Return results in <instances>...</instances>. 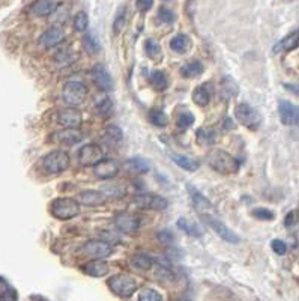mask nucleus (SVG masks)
<instances>
[{"label": "nucleus", "instance_id": "obj_26", "mask_svg": "<svg viewBox=\"0 0 299 301\" xmlns=\"http://www.w3.org/2000/svg\"><path fill=\"white\" fill-rule=\"evenodd\" d=\"M125 169L131 173H146L151 170V164L144 158H131L125 163Z\"/></svg>", "mask_w": 299, "mask_h": 301}, {"label": "nucleus", "instance_id": "obj_31", "mask_svg": "<svg viewBox=\"0 0 299 301\" xmlns=\"http://www.w3.org/2000/svg\"><path fill=\"white\" fill-rule=\"evenodd\" d=\"M144 50H146V55L152 60H161L162 55H161V47L157 40L149 38L144 42Z\"/></svg>", "mask_w": 299, "mask_h": 301}, {"label": "nucleus", "instance_id": "obj_14", "mask_svg": "<svg viewBox=\"0 0 299 301\" xmlns=\"http://www.w3.org/2000/svg\"><path fill=\"white\" fill-rule=\"evenodd\" d=\"M95 175L101 180H111L119 173V164L116 160H102L94 166Z\"/></svg>", "mask_w": 299, "mask_h": 301}, {"label": "nucleus", "instance_id": "obj_25", "mask_svg": "<svg viewBox=\"0 0 299 301\" xmlns=\"http://www.w3.org/2000/svg\"><path fill=\"white\" fill-rule=\"evenodd\" d=\"M81 44H83V48L86 50V53L90 56H97L101 51L100 41L94 33H86L81 40Z\"/></svg>", "mask_w": 299, "mask_h": 301}, {"label": "nucleus", "instance_id": "obj_32", "mask_svg": "<svg viewBox=\"0 0 299 301\" xmlns=\"http://www.w3.org/2000/svg\"><path fill=\"white\" fill-rule=\"evenodd\" d=\"M197 140L201 145L211 146L217 141V133L211 128H199L197 130Z\"/></svg>", "mask_w": 299, "mask_h": 301}, {"label": "nucleus", "instance_id": "obj_37", "mask_svg": "<svg viewBox=\"0 0 299 301\" xmlns=\"http://www.w3.org/2000/svg\"><path fill=\"white\" fill-rule=\"evenodd\" d=\"M111 109H113V102L108 100L107 97H104L102 100L97 102V110L101 116L107 118L108 115H111Z\"/></svg>", "mask_w": 299, "mask_h": 301}, {"label": "nucleus", "instance_id": "obj_29", "mask_svg": "<svg viewBox=\"0 0 299 301\" xmlns=\"http://www.w3.org/2000/svg\"><path fill=\"white\" fill-rule=\"evenodd\" d=\"M193 101L197 105H200V107H204V105L209 104V101H211V92L206 87V84L204 86H199V87L194 89V92H193Z\"/></svg>", "mask_w": 299, "mask_h": 301}, {"label": "nucleus", "instance_id": "obj_21", "mask_svg": "<svg viewBox=\"0 0 299 301\" xmlns=\"http://www.w3.org/2000/svg\"><path fill=\"white\" fill-rule=\"evenodd\" d=\"M299 47V29L292 32L290 35H287L286 38L277 42L274 45V53H281V51H292Z\"/></svg>", "mask_w": 299, "mask_h": 301}, {"label": "nucleus", "instance_id": "obj_22", "mask_svg": "<svg viewBox=\"0 0 299 301\" xmlns=\"http://www.w3.org/2000/svg\"><path fill=\"white\" fill-rule=\"evenodd\" d=\"M79 202L86 206H97V205H102L105 202V194H102L101 191H95V190H86V191L80 193Z\"/></svg>", "mask_w": 299, "mask_h": 301}, {"label": "nucleus", "instance_id": "obj_43", "mask_svg": "<svg viewBox=\"0 0 299 301\" xmlns=\"http://www.w3.org/2000/svg\"><path fill=\"white\" fill-rule=\"evenodd\" d=\"M271 247H272V250L279 255V256H283V255H286V252H287V245H286V242L281 240H274L271 242Z\"/></svg>", "mask_w": 299, "mask_h": 301}, {"label": "nucleus", "instance_id": "obj_23", "mask_svg": "<svg viewBox=\"0 0 299 301\" xmlns=\"http://www.w3.org/2000/svg\"><path fill=\"white\" fill-rule=\"evenodd\" d=\"M172 160L175 161L179 167H182L183 170H188V172H196L199 169L200 163L188 155H183V154H170Z\"/></svg>", "mask_w": 299, "mask_h": 301}, {"label": "nucleus", "instance_id": "obj_13", "mask_svg": "<svg viewBox=\"0 0 299 301\" xmlns=\"http://www.w3.org/2000/svg\"><path fill=\"white\" fill-rule=\"evenodd\" d=\"M81 120H83L81 113L77 109H74L72 105L66 107V109H62L58 113V122L65 128H77L81 123Z\"/></svg>", "mask_w": 299, "mask_h": 301}, {"label": "nucleus", "instance_id": "obj_15", "mask_svg": "<svg viewBox=\"0 0 299 301\" xmlns=\"http://www.w3.org/2000/svg\"><path fill=\"white\" fill-rule=\"evenodd\" d=\"M186 188H188V193H190V196H191V201H193L196 209L199 211L200 214L204 216V214H214V213H215L214 205L208 201L197 188H194L193 185H186Z\"/></svg>", "mask_w": 299, "mask_h": 301}, {"label": "nucleus", "instance_id": "obj_28", "mask_svg": "<svg viewBox=\"0 0 299 301\" xmlns=\"http://www.w3.org/2000/svg\"><path fill=\"white\" fill-rule=\"evenodd\" d=\"M191 41H190V37L183 35V33H179L176 37H173L172 41H170V48L176 53H185L190 47Z\"/></svg>", "mask_w": 299, "mask_h": 301}, {"label": "nucleus", "instance_id": "obj_16", "mask_svg": "<svg viewBox=\"0 0 299 301\" xmlns=\"http://www.w3.org/2000/svg\"><path fill=\"white\" fill-rule=\"evenodd\" d=\"M81 139H83V134L77 128H63L62 131L53 134V140L58 141L60 145H68V146L80 143Z\"/></svg>", "mask_w": 299, "mask_h": 301}, {"label": "nucleus", "instance_id": "obj_10", "mask_svg": "<svg viewBox=\"0 0 299 301\" xmlns=\"http://www.w3.org/2000/svg\"><path fill=\"white\" fill-rule=\"evenodd\" d=\"M278 113L279 119L284 125H298L299 123V105L281 100L278 102Z\"/></svg>", "mask_w": 299, "mask_h": 301}, {"label": "nucleus", "instance_id": "obj_39", "mask_svg": "<svg viewBox=\"0 0 299 301\" xmlns=\"http://www.w3.org/2000/svg\"><path fill=\"white\" fill-rule=\"evenodd\" d=\"M251 216L259 219V220H265V221H271L274 220V213L271 209H266V208H254L251 211Z\"/></svg>", "mask_w": 299, "mask_h": 301}, {"label": "nucleus", "instance_id": "obj_17", "mask_svg": "<svg viewBox=\"0 0 299 301\" xmlns=\"http://www.w3.org/2000/svg\"><path fill=\"white\" fill-rule=\"evenodd\" d=\"M115 224L116 227L125 232V234H134L137 232L140 227V220L137 217L131 216V214H126V213H122V214H118L116 219H115Z\"/></svg>", "mask_w": 299, "mask_h": 301}, {"label": "nucleus", "instance_id": "obj_41", "mask_svg": "<svg viewBox=\"0 0 299 301\" xmlns=\"http://www.w3.org/2000/svg\"><path fill=\"white\" fill-rule=\"evenodd\" d=\"M123 26H125V6H120L116 17H115V21H113V32L119 33Z\"/></svg>", "mask_w": 299, "mask_h": 301}, {"label": "nucleus", "instance_id": "obj_44", "mask_svg": "<svg viewBox=\"0 0 299 301\" xmlns=\"http://www.w3.org/2000/svg\"><path fill=\"white\" fill-rule=\"evenodd\" d=\"M298 221H299V211L293 209V211H290V213L286 216V219H284V224H286V227H292V226H295Z\"/></svg>", "mask_w": 299, "mask_h": 301}, {"label": "nucleus", "instance_id": "obj_24", "mask_svg": "<svg viewBox=\"0 0 299 301\" xmlns=\"http://www.w3.org/2000/svg\"><path fill=\"white\" fill-rule=\"evenodd\" d=\"M203 69H204V66H203L201 62H199V60H193V62L185 63V65L180 68V74H182L183 79H196V77H199L200 74L203 73Z\"/></svg>", "mask_w": 299, "mask_h": 301}, {"label": "nucleus", "instance_id": "obj_6", "mask_svg": "<svg viewBox=\"0 0 299 301\" xmlns=\"http://www.w3.org/2000/svg\"><path fill=\"white\" fill-rule=\"evenodd\" d=\"M235 116H236V119L239 120L244 127H247V128H250V130L259 128L260 123H261V116H260L259 112H257L256 109H253L251 105L245 104V102L236 105V109H235Z\"/></svg>", "mask_w": 299, "mask_h": 301}, {"label": "nucleus", "instance_id": "obj_18", "mask_svg": "<svg viewBox=\"0 0 299 301\" xmlns=\"http://www.w3.org/2000/svg\"><path fill=\"white\" fill-rule=\"evenodd\" d=\"M92 76H94L95 83L100 86V89H102V91H111L113 89V79H111V76L108 74V71L104 65L97 63L92 69Z\"/></svg>", "mask_w": 299, "mask_h": 301}, {"label": "nucleus", "instance_id": "obj_20", "mask_svg": "<svg viewBox=\"0 0 299 301\" xmlns=\"http://www.w3.org/2000/svg\"><path fill=\"white\" fill-rule=\"evenodd\" d=\"M59 0H36L32 6V12L35 17H48L59 8Z\"/></svg>", "mask_w": 299, "mask_h": 301}, {"label": "nucleus", "instance_id": "obj_7", "mask_svg": "<svg viewBox=\"0 0 299 301\" xmlns=\"http://www.w3.org/2000/svg\"><path fill=\"white\" fill-rule=\"evenodd\" d=\"M81 252L90 258H108L111 253H113V247L111 244H108L107 241L102 240H90L87 241L83 247H81Z\"/></svg>", "mask_w": 299, "mask_h": 301}, {"label": "nucleus", "instance_id": "obj_12", "mask_svg": "<svg viewBox=\"0 0 299 301\" xmlns=\"http://www.w3.org/2000/svg\"><path fill=\"white\" fill-rule=\"evenodd\" d=\"M63 41H65V30L60 26H53L41 35L40 44L45 48H51L62 44Z\"/></svg>", "mask_w": 299, "mask_h": 301}, {"label": "nucleus", "instance_id": "obj_3", "mask_svg": "<svg viewBox=\"0 0 299 301\" xmlns=\"http://www.w3.org/2000/svg\"><path fill=\"white\" fill-rule=\"evenodd\" d=\"M110 291L118 297L126 298L131 297L137 291V281L129 274H116L107 281Z\"/></svg>", "mask_w": 299, "mask_h": 301}, {"label": "nucleus", "instance_id": "obj_11", "mask_svg": "<svg viewBox=\"0 0 299 301\" xmlns=\"http://www.w3.org/2000/svg\"><path fill=\"white\" fill-rule=\"evenodd\" d=\"M134 203L140 206V208H144V209H155V211H162L167 208L169 202L165 201L164 198L157 196V194H140L134 199Z\"/></svg>", "mask_w": 299, "mask_h": 301}, {"label": "nucleus", "instance_id": "obj_8", "mask_svg": "<svg viewBox=\"0 0 299 301\" xmlns=\"http://www.w3.org/2000/svg\"><path fill=\"white\" fill-rule=\"evenodd\" d=\"M104 149L101 148L100 145L97 143H89V145H84L79 152V161H80L81 166H95L97 163H100L104 158Z\"/></svg>", "mask_w": 299, "mask_h": 301}, {"label": "nucleus", "instance_id": "obj_33", "mask_svg": "<svg viewBox=\"0 0 299 301\" xmlns=\"http://www.w3.org/2000/svg\"><path fill=\"white\" fill-rule=\"evenodd\" d=\"M151 83L157 91H164L169 86V79L162 71H152L151 73Z\"/></svg>", "mask_w": 299, "mask_h": 301}, {"label": "nucleus", "instance_id": "obj_35", "mask_svg": "<svg viewBox=\"0 0 299 301\" xmlns=\"http://www.w3.org/2000/svg\"><path fill=\"white\" fill-rule=\"evenodd\" d=\"M139 300L141 301H161L162 300V295H161L158 291L155 289H151V288H144L140 291Z\"/></svg>", "mask_w": 299, "mask_h": 301}, {"label": "nucleus", "instance_id": "obj_1", "mask_svg": "<svg viewBox=\"0 0 299 301\" xmlns=\"http://www.w3.org/2000/svg\"><path fill=\"white\" fill-rule=\"evenodd\" d=\"M208 164L218 173H235L239 170V161L222 149H212L208 154Z\"/></svg>", "mask_w": 299, "mask_h": 301}, {"label": "nucleus", "instance_id": "obj_19", "mask_svg": "<svg viewBox=\"0 0 299 301\" xmlns=\"http://www.w3.org/2000/svg\"><path fill=\"white\" fill-rule=\"evenodd\" d=\"M83 271L92 277H104L108 274L110 271V267L108 263L104 261V259H100V258H95V261L87 262L83 265Z\"/></svg>", "mask_w": 299, "mask_h": 301}, {"label": "nucleus", "instance_id": "obj_46", "mask_svg": "<svg viewBox=\"0 0 299 301\" xmlns=\"http://www.w3.org/2000/svg\"><path fill=\"white\" fill-rule=\"evenodd\" d=\"M158 238L162 242H165V244H172L175 241V237H173V234L170 231H161L160 234H158Z\"/></svg>", "mask_w": 299, "mask_h": 301}, {"label": "nucleus", "instance_id": "obj_2", "mask_svg": "<svg viewBox=\"0 0 299 301\" xmlns=\"http://www.w3.org/2000/svg\"><path fill=\"white\" fill-rule=\"evenodd\" d=\"M51 216L59 220H71L80 214V202L72 198H59L51 202Z\"/></svg>", "mask_w": 299, "mask_h": 301}, {"label": "nucleus", "instance_id": "obj_5", "mask_svg": "<svg viewBox=\"0 0 299 301\" xmlns=\"http://www.w3.org/2000/svg\"><path fill=\"white\" fill-rule=\"evenodd\" d=\"M89 91H87V86L81 81H68L62 91V97L63 101L68 104V105H79L83 101L86 100Z\"/></svg>", "mask_w": 299, "mask_h": 301}, {"label": "nucleus", "instance_id": "obj_9", "mask_svg": "<svg viewBox=\"0 0 299 301\" xmlns=\"http://www.w3.org/2000/svg\"><path fill=\"white\" fill-rule=\"evenodd\" d=\"M204 223L209 226V227H212V231L218 235L221 240H224L226 242H230V244H238L239 242V237L233 232V231H230L224 223H221L217 219H212V217H208V216H204Z\"/></svg>", "mask_w": 299, "mask_h": 301}, {"label": "nucleus", "instance_id": "obj_36", "mask_svg": "<svg viewBox=\"0 0 299 301\" xmlns=\"http://www.w3.org/2000/svg\"><path fill=\"white\" fill-rule=\"evenodd\" d=\"M149 119H151V122L154 125H157V127H165L167 122H169L167 115L164 112H161V110H152L151 115H149Z\"/></svg>", "mask_w": 299, "mask_h": 301}, {"label": "nucleus", "instance_id": "obj_38", "mask_svg": "<svg viewBox=\"0 0 299 301\" xmlns=\"http://www.w3.org/2000/svg\"><path fill=\"white\" fill-rule=\"evenodd\" d=\"M87 26H89V17L84 11H81L74 19V27L77 32H84L87 29Z\"/></svg>", "mask_w": 299, "mask_h": 301}, {"label": "nucleus", "instance_id": "obj_42", "mask_svg": "<svg viewBox=\"0 0 299 301\" xmlns=\"http://www.w3.org/2000/svg\"><path fill=\"white\" fill-rule=\"evenodd\" d=\"M158 21L160 23H173L175 21V12L167 8H161L158 11Z\"/></svg>", "mask_w": 299, "mask_h": 301}, {"label": "nucleus", "instance_id": "obj_34", "mask_svg": "<svg viewBox=\"0 0 299 301\" xmlns=\"http://www.w3.org/2000/svg\"><path fill=\"white\" fill-rule=\"evenodd\" d=\"M194 123V115L191 112H180L176 118V125L180 130H186Z\"/></svg>", "mask_w": 299, "mask_h": 301}, {"label": "nucleus", "instance_id": "obj_27", "mask_svg": "<svg viewBox=\"0 0 299 301\" xmlns=\"http://www.w3.org/2000/svg\"><path fill=\"white\" fill-rule=\"evenodd\" d=\"M178 227H179L180 231H183L185 234L194 237V238H200V237L203 235V232H201L199 224L190 221L188 219H180V220L178 221Z\"/></svg>", "mask_w": 299, "mask_h": 301}, {"label": "nucleus", "instance_id": "obj_40", "mask_svg": "<svg viewBox=\"0 0 299 301\" xmlns=\"http://www.w3.org/2000/svg\"><path fill=\"white\" fill-rule=\"evenodd\" d=\"M105 136L113 141H120L123 139V131L116 125H108L105 128Z\"/></svg>", "mask_w": 299, "mask_h": 301}, {"label": "nucleus", "instance_id": "obj_30", "mask_svg": "<svg viewBox=\"0 0 299 301\" xmlns=\"http://www.w3.org/2000/svg\"><path fill=\"white\" fill-rule=\"evenodd\" d=\"M131 263H133V267H136V268H139V270L146 271V270H151V268H152V265H154V259H152L151 256L144 255V253H139V255H134V256H133Z\"/></svg>", "mask_w": 299, "mask_h": 301}, {"label": "nucleus", "instance_id": "obj_47", "mask_svg": "<svg viewBox=\"0 0 299 301\" xmlns=\"http://www.w3.org/2000/svg\"><path fill=\"white\" fill-rule=\"evenodd\" d=\"M284 87H286L287 91H290L292 94L299 95V84H284Z\"/></svg>", "mask_w": 299, "mask_h": 301}, {"label": "nucleus", "instance_id": "obj_45", "mask_svg": "<svg viewBox=\"0 0 299 301\" xmlns=\"http://www.w3.org/2000/svg\"><path fill=\"white\" fill-rule=\"evenodd\" d=\"M137 9L141 11V12H146L149 11L152 6H154V0H137Z\"/></svg>", "mask_w": 299, "mask_h": 301}, {"label": "nucleus", "instance_id": "obj_4", "mask_svg": "<svg viewBox=\"0 0 299 301\" xmlns=\"http://www.w3.org/2000/svg\"><path fill=\"white\" fill-rule=\"evenodd\" d=\"M69 163L71 161H69L68 152L62 151V149H56V151L48 152L44 157L42 166L48 173H60V172H65L69 167Z\"/></svg>", "mask_w": 299, "mask_h": 301}]
</instances>
